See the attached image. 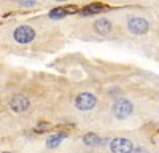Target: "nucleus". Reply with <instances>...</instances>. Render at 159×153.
<instances>
[{
	"mask_svg": "<svg viewBox=\"0 0 159 153\" xmlns=\"http://www.w3.org/2000/svg\"><path fill=\"white\" fill-rule=\"evenodd\" d=\"M127 29L132 34H135V35H142V34H147L148 32L150 24H148L147 19H143V18H132L127 22Z\"/></svg>",
	"mask_w": 159,
	"mask_h": 153,
	"instance_id": "20e7f679",
	"label": "nucleus"
},
{
	"mask_svg": "<svg viewBox=\"0 0 159 153\" xmlns=\"http://www.w3.org/2000/svg\"><path fill=\"white\" fill-rule=\"evenodd\" d=\"M94 27L99 34H108L111 30V22L108 19H99V21H96Z\"/></svg>",
	"mask_w": 159,
	"mask_h": 153,
	"instance_id": "6e6552de",
	"label": "nucleus"
},
{
	"mask_svg": "<svg viewBox=\"0 0 159 153\" xmlns=\"http://www.w3.org/2000/svg\"><path fill=\"white\" fill-rule=\"evenodd\" d=\"M110 148L113 153H132V142L129 139H124V137H118V139H113L111 144H110Z\"/></svg>",
	"mask_w": 159,
	"mask_h": 153,
	"instance_id": "39448f33",
	"label": "nucleus"
},
{
	"mask_svg": "<svg viewBox=\"0 0 159 153\" xmlns=\"http://www.w3.org/2000/svg\"><path fill=\"white\" fill-rule=\"evenodd\" d=\"M96 104H97V99H96L94 94H91V93H81L75 99V105L80 110H91V109L96 107Z\"/></svg>",
	"mask_w": 159,
	"mask_h": 153,
	"instance_id": "f03ea898",
	"label": "nucleus"
},
{
	"mask_svg": "<svg viewBox=\"0 0 159 153\" xmlns=\"http://www.w3.org/2000/svg\"><path fill=\"white\" fill-rule=\"evenodd\" d=\"M107 7H103V5H99V3H92V5H88V7H84L81 11V15L83 16H91V15H96V13H100V11H103Z\"/></svg>",
	"mask_w": 159,
	"mask_h": 153,
	"instance_id": "0eeeda50",
	"label": "nucleus"
},
{
	"mask_svg": "<svg viewBox=\"0 0 159 153\" xmlns=\"http://www.w3.org/2000/svg\"><path fill=\"white\" fill-rule=\"evenodd\" d=\"M67 15H69L67 7H57V8H54V10H51L49 18H52V19H61V18L67 16Z\"/></svg>",
	"mask_w": 159,
	"mask_h": 153,
	"instance_id": "9b49d317",
	"label": "nucleus"
},
{
	"mask_svg": "<svg viewBox=\"0 0 159 153\" xmlns=\"http://www.w3.org/2000/svg\"><path fill=\"white\" fill-rule=\"evenodd\" d=\"M83 142L88 144V145H100V144H103V139H100L97 134L89 132V134H86V136L83 137Z\"/></svg>",
	"mask_w": 159,
	"mask_h": 153,
	"instance_id": "9d476101",
	"label": "nucleus"
},
{
	"mask_svg": "<svg viewBox=\"0 0 159 153\" xmlns=\"http://www.w3.org/2000/svg\"><path fill=\"white\" fill-rule=\"evenodd\" d=\"M134 112V105L127 99H118L113 104V115L116 118H126Z\"/></svg>",
	"mask_w": 159,
	"mask_h": 153,
	"instance_id": "f257e3e1",
	"label": "nucleus"
},
{
	"mask_svg": "<svg viewBox=\"0 0 159 153\" xmlns=\"http://www.w3.org/2000/svg\"><path fill=\"white\" fill-rule=\"evenodd\" d=\"M67 136V132H57V134H52L48 140H46V145L49 147V148H54V147H57L59 144H61V140Z\"/></svg>",
	"mask_w": 159,
	"mask_h": 153,
	"instance_id": "1a4fd4ad",
	"label": "nucleus"
},
{
	"mask_svg": "<svg viewBox=\"0 0 159 153\" xmlns=\"http://www.w3.org/2000/svg\"><path fill=\"white\" fill-rule=\"evenodd\" d=\"M13 37H15V40L18 43H29L35 38V30L30 27V26H21V27H18L15 30Z\"/></svg>",
	"mask_w": 159,
	"mask_h": 153,
	"instance_id": "7ed1b4c3",
	"label": "nucleus"
},
{
	"mask_svg": "<svg viewBox=\"0 0 159 153\" xmlns=\"http://www.w3.org/2000/svg\"><path fill=\"white\" fill-rule=\"evenodd\" d=\"M11 109L15 110V112H24V110H27L29 109V99L27 97H24V96H15L11 99Z\"/></svg>",
	"mask_w": 159,
	"mask_h": 153,
	"instance_id": "423d86ee",
	"label": "nucleus"
},
{
	"mask_svg": "<svg viewBox=\"0 0 159 153\" xmlns=\"http://www.w3.org/2000/svg\"><path fill=\"white\" fill-rule=\"evenodd\" d=\"M19 3H21L22 7H27V5H29V7H32V5H34L35 2H19Z\"/></svg>",
	"mask_w": 159,
	"mask_h": 153,
	"instance_id": "f8f14e48",
	"label": "nucleus"
},
{
	"mask_svg": "<svg viewBox=\"0 0 159 153\" xmlns=\"http://www.w3.org/2000/svg\"><path fill=\"white\" fill-rule=\"evenodd\" d=\"M3 153H10V151H3Z\"/></svg>",
	"mask_w": 159,
	"mask_h": 153,
	"instance_id": "ddd939ff",
	"label": "nucleus"
}]
</instances>
